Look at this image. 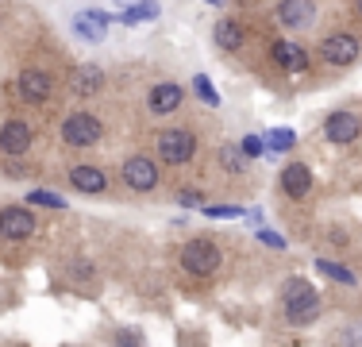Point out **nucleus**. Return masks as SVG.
Segmentation results:
<instances>
[{"label": "nucleus", "instance_id": "1", "mask_svg": "<svg viewBox=\"0 0 362 347\" xmlns=\"http://www.w3.org/2000/svg\"><path fill=\"white\" fill-rule=\"evenodd\" d=\"M320 309H324V301L308 282H300V278L286 282V293H281V317H286V324L305 328V324H313V320L320 317Z\"/></svg>", "mask_w": 362, "mask_h": 347}, {"label": "nucleus", "instance_id": "2", "mask_svg": "<svg viewBox=\"0 0 362 347\" xmlns=\"http://www.w3.org/2000/svg\"><path fill=\"white\" fill-rule=\"evenodd\" d=\"M58 139H62V147H70V151H89V147H97L100 139H105V124H100L97 112L77 108L58 124Z\"/></svg>", "mask_w": 362, "mask_h": 347}, {"label": "nucleus", "instance_id": "3", "mask_svg": "<svg viewBox=\"0 0 362 347\" xmlns=\"http://www.w3.org/2000/svg\"><path fill=\"white\" fill-rule=\"evenodd\" d=\"M197 147H201V139H197L193 127H162L158 135H154V154H158V162H166V166H189L197 154Z\"/></svg>", "mask_w": 362, "mask_h": 347}, {"label": "nucleus", "instance_id": "4", "mask_svg": "<svg viewBox=\"0 0 362 347\" xmlns=\"http://www.w3.org/2000/svg\"><path fill=\"white\" fill-rule=\"evenodd\" d=\"M316 55H320V62L327 69H351L362 58V39L355 31H347V28L327 31L320 39V47H316Z\"/></svg>", "mask_w": 362, "mask_h": 347}, {"label": "nucleus", "instance_id": "5", "mask_svg": "<svg viewBox=\"0 0 362 347\" xmlns=\"http://www.w3.org/2000/svg\"><path fill=\"white\" fill-rule=\"evenodd\" d=\"M119 181H124L132 193L151 197V193H158V186H162V162L151 159V154H127L124 166H119Z\"/></svg>", "mask_w": 362, "mask_h": 347}, {"label": "nucleus", "instance_id": "6", "mask_svg": "<svg viewBox=\"0 0 362 347\" xmlns=\"http://www.w3.org/2000/svg\"><path fill=\"white\" fill-rule=\"evenodd\" d=\"M177 263H181V271L193 274V278H212L220 271L223 255H220V247L212 239H189V243H181Z\"/></svg>", "mask_w": 362, "mask_h": 347}, {"label": "nucleus", "instance_id": "7", "mask_svg": "<svg viewBox=\"0 0 362 347\" xmlns=\"http://www.w3.org/2000/svg\"><path fill=\"white\" fill-rule=\"evenodd\" d=\"M274 23L289 35H305L316 23V0H278L274 4Z\"/></svg>", "mask_w": 362, "mask_h": 347}, {"label": "nucleus", "instance_id": "8", "mask_svg": "<svg viewBox=\"0 0 362 347\" xmlns=\"http://www.w3.org/2000/svg\"><path fill=\"white\" fill-rule=\"evenodd\" d=\"M324 139L335 147H351L355 139H362V116L351 108H335L332 116L324 120Z\"/></svg>", "mask_w": 362, "mask_h": 347}, {"label": "nucleus", "instance_id": "9", "mask_svg": "<svg viewBox=\"0 0 362 347\" xmlns=\"http://www.w3.org/2000/svg\"><path fill=\"white\" fill-rule=\"evenodd\" d=\"M16 89H20V97L28 104H47L54 97V74H50V69H39V66H28L16 77Z\"/></svg>", "mask_w": 362, "mask_h": 347}, {"label": "nucleus", "instance_id": "10", "mask_svg": "<svg viewBox=\"0 0 362 347\" xmlns=\"http://www.w3.org/2000/svg\"><path fill=\"white\" fill-rule=\"evenodd\" d=\"M270 62L278 66L281 74H308L313 58H308L305 42H297V39H274L270 42Z\"/></svg>", "mask_w": 362, "mask_h": 347}, {"label": "nucleus", "instance_id": "11", "mask_svg": "<svg viewBox=\"0 0 362 347\" xmlns=\"http://www.w3.org/2000/svg\"><path fill=\"white\" fill-rule=\"evenodd\" d=\"M35 232H39V220H35V212H31V208H23V205L0 208V236H4V239L23 243V239L35 236Z\"/></svg>", "mask_w": 362, "mask_h": 347}, {"label": "nucleus", "instance_id": "12", "mask_svg": "<svg viewBox=\"0 0 362 347\" xmlns=\"http://www.w3.org/2000/svg\"><path fill=\"white\" fill-rule=\"evenodd\" d=\"M143 104L151 116H174V112H181V104H185V89L177 81H158L146 89Z\"/></svg>", "mask_w": 362, "mask_h": 347}, {"label": "nucleus", "instance_id": "13", "mask_svg": "<svg viewBox=\"0 0 362 347\" xmlns=\"http://www.w3.org/2000/svg\"><path fill=\"white\" fill-rule=\"evenodd\" d=\"M31 143H35V127H31L28 120H4V124H0V154H4V159L28 154Z\"/></svg>", "mask_w": 362, "mask_h": 347}, {"label": "nucleus", "instance_id": "14", "mask_svg": "<svg viewBox=\"0 0 362 347\" xmlns=\"http://www.w3.org/2000/svg\"><path fill=\"white\" fill-rule=\"evenodd\" d=\"M66 181H70V189L89 193V197L108 193V174L100 166H93V162H74V166H66Z\"/></svg>", "mask_w": 362, "mask_h": 347}, {"label": "nucleus", "instance_id": "15", "mask_svg": "<svg viewBox=\"0 0 362 347\" xmlns=\"http://www.w3.org/2000/svg\"><path fill=\"white\" fill-rule=\"evenodd\" d=\"M278 189L289 201H305L313 193V170H308V162H286L278 174Z\"/></svg>", "mask_w": 362, "mask_h": 347}, {"label": "nucleus", "instance_id": "16", "mask_svg": "<svg viewBox=\"0 0 362 347\" xmlns=\"http://www.w3.org/2000/svg\"><path fill=\"white\" fill-rule=\"evenodd\" d=\"M108 23H112V16H105L100 8H81L74 16V35L85 42H100L108 35Z\"/></svg>", "mask_w": 362, "mask_h": 347}, {"label": "nucleus", "instance_id": "17", "mask_svg": "<svg viewBox=\"0 0 362 347\" xmlns=\"http://www.w3.org/2000/svg\"><path fill=\"white\" fill-rule=\"evenodd\" d=\"M105 89V69L100 66H74L70 69V93L81 101L97 97V93Z\"/></svg>", "mask_w": 362, "mask_h": 347}, {"label": "nucleus", "instance_id": "18", "mask_svg": "<svg viewBox=\"0 0 362 347\" xmlns=\"http://www.w3.org/2000/svg\"><path fill=\"white\" fill-rule=\"evenodd\" d=\"M212 42H216L223 55H235V50H243V42H247V28L239 20H231V16H220L216 28H212Z\"/></svg>", "mask_w": 362, "mask_h": 347}, {"label": "nucleus", "instance_id": "19", "mask_svg": "<svg viewBox=\"0 0 362 347\" xmlns=\"http://www.w3.org/2000/svg\"><path fill=\"white\" fill-rule=\"evenodd\" d=\"M216 170L223 174V178H243V174H247V154H243V147L223 143L220 151H216Z\"/></svg>", "mask_w": 362, "mask_h": 347}, {"label": "nucleus", "instance_id": "20", "mask_svg": "<svg viewBox=\"0 0 362 347\" xmlns=\"http://www.w3.org/2000/svg\"><path fill=\"white\" fill-rule=\"evenodd\" d=\"M158 0H135V4H127V12L119 16V23H127V28H135V23H146V20H158Z\"/></svg>", "mask_w": 362, "mask_h": 347}, {"label": "nucleus", "instance_id": "21", "mask_svg": "<svg viewBox=\"0 0 362 347\" xmlns=\"http://www.w3.org/2000/svg\"><path fill=\"white\" fill-rule=\"evenodd\" d=\"M266 147H270V151H293V147H297V135H293L289 127H274V132L266 135Z\"/></svg>", "mask_w": 362, "mask_h": 347}, {"label": "nucleus", "instance_id": "22", "mask_svg": "<svg viewBox=\"0 0 362 347\" xmlns=\"http://www.w3.org/2000/svg\"><path fill=\"white\" fill-rule=\"evenodd\" d=\"M316 266L327 274V278H335V282H343V285H355V274L347 271V266H339V263H332V258H316Z\"/></svg>", "mask_w": 362, "mask_h": 347}, {"label": "nucleus", "instance_id": "23", "mask_svg": "<svg viewBox=\"0 0 362 347\" xmlns=\"http://www.w3.org/2000/svg\"><path fill=\"white\" fill-rule=\"evenodd\" d=\"M28 201H35V205H42V208H66V201H62L58 193H50V189H31Z\"/></svg>", "mask_w": 362, "mask_h": 347}, {"label": "nucleus", "instance_id": "24", "mask_svg": "<svg viewBox=\"0 0 362 347\" xmlns=\"http://www.w3.org/2000/svg\"><path fill=\"white\" fill-rule=\"evenodd\" d=\"M204 216H216V220H235V216H243V208H239V205H204Z\"/></svg>", "mask_w": 362, "mask_h": 347}, {"label": "nucleus", "instance_id": "25", "mask_svg": "<svg viewBox=\"0 0 362 347\" xmlns=\"http://www.w3.org/2000/svg\"><path fill=\"white\" fill-rule=\"evenodd\" d=\"M177 205H185V208H204V193H201V189H181V193H177Z\"/></svg>", "mask_w": 362, "mask_h": 347}, {"label": "nucleus", "instance_id": "26", "mask_svg": "<svg viewBox=\"0 0 362 347\" xmlns=\"http://www.w3.org/2000/svg\"><path fill=\"white\" fill-rule=\"evenodd\" d=\"M193 85H197V93H201V101H209V104H216V101H220V97H216V89H212V85L204 81V77H197Z\"/></svg>", "mask_w": 362, "mask_h": 347}, {"label": "nucleus", "instance_id": "27", "mask_svg": "<svg viewBox=\"0 0 362 347\" xmlns=\"http://www.w3.org/2000/svg\"><path fill=\"white\" fill-rule=\"evenodd\" d=\"M243 154H247V159L262 154V143H258V135H247V139H243Z\"/></svg>", "mask_w": 362, "mask_h": 347}, {"label": "nucleus", "instance_id": "28", "mask_svg": "<svg viewBox=\"0 0 362 347\" xmlns=\"http://www.w3.org/2000/svg\"><path fill=\"white\" fill-rule=\"evenodd\" d=\"M258 236H262L266 243H274V247H286V243H281V236H274L270 228H262V232H258Z\"/></svg>", "mask_w": 362, "mask_h": 347}, {"label": "nucleus", "instance_id": "29", "mask_svg": "<svg viewBox=\"0 0 362 347\" xmlns=\"http://www.w3.org/2000/svg\"><path fill=\"white\" fill-rule=\"evenodd\" d=\"M355 12H358V20H362V0H355Z\"/></svg>", "mask_w": 362, "mask_h": 347}, {"label": "nucleus", "instance_id": "30", "mask_svg": "<svg viewBox=\"0 0 362 347\" xmlns=\"http://www.w3.org/2000/svg\"><path fill=\"white\" fill-rule=\"evenodd\" d=\"M116 4H124V8H127V4H135V0H116Z\"/></svg>", "mask_w": 362, "mask_h": 347}, {"label": "nucleus", "instance_id": "31", "mask_svg": "<svg viewBox=\"0 0 362 347\" xmlns=\"http://www.w3.org/2000/svg\"><path fill=\"white\" fill-rule=\"evenodd\" d=\"M0 28H4V16H0Z\"/></svg>", "mask_w": 362, "mask_h": 347}]
</instances>
